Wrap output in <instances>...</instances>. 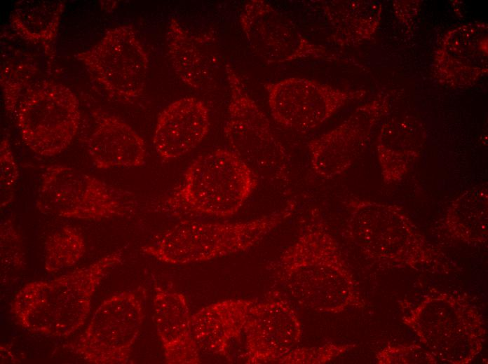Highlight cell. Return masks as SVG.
<instances>
[{"label": "cell", "instance_id": "6", "mask_svg": "<svg viewBox=\"0 0 488 364\" xmlns=\"http://www.w3.org/2000/svg\"><path fill=\"white\" fill-rule=\"evenodd\" d=\"M147 289L142 286L114 293L94 312L83 333L63 347L93 364H125L145 316Z\"/></svg>", "mask_w": 488, "mask_h": 364}, {"label": "cell", "instance_id": "10", "mask_svg": "<svg viewBox=\"0 0 488 364\" xmlns=\"http://www.w3.org/2000/svg\"><path fill=\"white\" fill-rule=\"evenodd\" d=\"M239 22L250 48L268 64L334 59L325 47L304 36L293 21L264 0L247 2Z\"/></svg>", "mask_w": 488, "mask_h": 364}, {"label": "cell", "instance_id": "20", "mask_svg": "<svg viewBox=\"0 0 488 364\" xmlns=\"http://www.w3.org/2000/svg\"><path fill=\"white\" fill-rule=\"evenodd\" d=\"M324 13L334 31L335 41L355 45L369 39L379 22L381 6L372 1H330Z\"/></svg>", "mask_w": 488, "mask_h": 364}, {"label": "cell", "instance_id": "22", "mask_svg": "<svg viewBox=\"0 0 488 364\" xmlns=\"http://www.w3.org/2000/svg\"><path fill=\"white\" fill-rule=\"evenodd\" d=\"M488 191L485 185L463 192L452 202L449 223L456 233L465 239H473L474 227L486 230Z\"/></svg>", "mask_w": 488, "mask_h": 364}, {"label": "cell", "instance_id": "19", "mask_svg": "<svg viewBox=\"0 0 488 364\" xmlns=\"http://www.w3.org/2000/svg\"><path fill=\"white\" fill-rule=\"evenodd\" d=\"M423 134V127L412 119H392L383 125L377 150L385 184L398 183L408 173L422 150Z\"/></svg>", "mask_w": 488, "mask_h": 364}, {"label": "cell", "instance_id": "8", "mask_svg": "<svg viewBox=\"0 0 488 364\" xmlns=\"http://www.w3.org/2000/svg\"><path fill=\"white\" fill-rule=\"evenodd\" d=\"M75 57L118 98L131 101L145 89L149 59L132 26L109 29L97 44Z\"/></svg>", "mask_w": 488, "mask_h": 364}, {"label": "cell", "instance_id": "13", "mask_svg": "<svg viewBox=\"0 0 488 364\" xmlns=\"http://www.w3.org/2000/svg\"><path fill=\"white\" fill-rule=\"evenodd\" d=\"M210 125L205 103L186 97L168 105L158 115L153 144L164 161L174 160L196 148L207 135Z\"/></svg>", "mask_w": 488, "mask_h": 364}, {"label": "cell", "instance_id": "18", "mask_svg": "<svg viewBox=\"0 0 488 364\" xmlns=\"http://www.w3.org/2000/svg\"><path fill=\"white\" fill-rule=\"evenodd\" d=\"M487 31L485 24L474 23L464 24L452 31L450 36L454 42L447 37L444 42L455 50L442 43L435 57V60L458 57V59L439 66V69L435 70L440 71L438 74L440 77L446 76L443 82L447 83L452 77L448 84L466 85L475 82L487 71Z\"/></svg>", "mask_w": 488, "mask_h": 364}, {"label": "cell", "instance_id": "15", "mask_svg": "<svg viewBox=\"0 0 488 364\" xmlns=\"http://www.w3.org/2000/svg\"><path fill=\"white\" fill-rule=\"evenodd\" d=\"M167 40L169 58L180 80L196 90L210 89L218 67L214 36L194 33L172 18Z\"/></svg>", "mask_w": 488, "mask_h": 364}, {"label": "cell", "instance_id": "2", "mask_svg": "<svg viewBox=\"0 0 488 364\" xmlns=\"http://www.w3.org/2000/svg\"><path fill=\"white\" fill-rule=\"evenodd\" d=\"M258 175L231 149L217 148L195 158L182 183L159 205L170 214L226 218L253 193Z\"/></svg>", "mask_w": 488, "mask_h": 364}, {"label": "cell", "instance_id": "16", "mask_svg": "<svg viewBox=\"0 0 488 364\" xmlns=\"http://www.w3.org/2000/svg\"><path fill=\"white\" fill-rule=\"evenodd\" d=\"M95 129L88 141V152L98 169L135 168L144 164V139L120 118L101 110L92 113Z\"/></svg>", "mask_w": 488, "mask_h": 364}, {"label": "cell", "instance_id": "25", "mask_svg": "<svg viewBox=\"0 0 488 364\" xmlns=\"http://www.w3.org/2000/svg\"><path fill=\"white\" fill-rule=\"evenodd\" d=\"M0 238L1 265L20 268L25 262L22 239L11 220L1 223Z\"/></svg>", "mask_w": 488, "mask_h": 364}, {"label": "cell", "instance_id": "3", "mask_svg": "<svg viewBox=\"0 0 488 364\" xmlns=\"http://www.w3.org/2000/svg\"><path fill=\"white\" fill-rule=\"evenodd\" d=\"M297 202L248 221H182L163 232L142 251L160 262L185 265L208 261L245 251L259 243L295 211Z\"/></svg>", "mask_w": 488, "mask_h": 364}, {"label": "cell", "instance_id": "24", "mask_svg": "<svg viewBox=\"0 0 488 364\" xmlns=\"http://www.w3.org/2000/svg\"><path fill=\"white\" fill-rule=\"evenodd\" d=\"M20 178L19 168L11 149L9 139L4 137L0 144V195L1 207L11 203Z\"/></svg>", "mask_w": 488, "mask_h": 364}, {"label": "cell", "instance_id": "17", "mask_svg": "<svg viewBox=\"0 0 488 364\" xmlns=\"http://www.w3.org/2000/svg\"><path fill=\"white\" fill-rule=\"evenodd\" d=\"M252 301L243 299L219 301L192 314V333L200 350L230 360V350L242 337L243 328Z\"/></svg>", "mask_w": 488, "mask_h": 364}, {"label": "cell", "instance_id": "1", "mask_svg": "<svg viewBox=\"0 0 488 364\" xmlns=\"http://www.w3.org/2000/svg\"><path fill=\"white\" fill-rule=\"evenodd\" d=\"M122 259L123 252L118 250L56 279L27 284L15 294L11 312L28 332L68 337L84 324L106 271Z\"/></svg>", "mask_w": 488, "mask_h": 364}, {"label": "cell", "instance_id": "7", "mask_svg": "<svg viewBox=\"0 0 488 364\" xmlns=\"http://www.w3.org/2000/svg\"><path fill=\"white\" fill-rule=\"evenodd\" d=\"M77 97L67 86L43 80L29 88L16 109L24 143L43 156L57 155L71 144L80 122Z\"/></svg>", "mask_w": 488, "mask_h": 364}, {"label": "cell", "instance_id": "14", "mask_svg": "<svg viewBox=\"0 0 488 364\" xmlns=\"http://www.w3.org/2000/svg\"><path fill=\"white\" fill-rule=\"evenodd\" d=\"M153 321L169 364L201 363L200 349L191 330L186 295L171 284L155 286Z\"/></svg>", "mask_w": 488, "mask_h": 364}, {"label": "cell", "instance_id": "12", "mask_svg": "<svg viewBox=\"0 0 488 364\" xmlns=\"http://www.w3.org/2000/svg\"><path fill=\"white\" fill-rule=\"evenodd\" d=\"M300 335L299 319L287 304L271 295L263 302L253 300L242 332L245 363H287Z\"/></svg>", "mask_w": 488, "mask_h": 364}, {"label": "cell", "instance_id": "21", "mask_svg": "<svg viewBox=\"0 0 488 364\" xmlns=\"http://www.w3.org/2000/svg\"><path fill=\"white\" fill-rule=\"evenodd\" d=\"M64 7L62 1H20L15 5L11 23L21 38L40 44L49 54Z\"/></svg>", "mask_w": 488, "mask_h": 364}, {"label": "cell", "instance_id": "11", "mask_svg": "<svg viewBox=\"0 0 488 364\" xmlns=\"http://www.w3.org/2000/svg\"><path fill=\"white\" fill-rule=\"evenodd\" d=\"M388 111L384 97L358 107L343 122L307 143L310 164L320 178L330 179L346 172L363 152L374 127Z\"/></svg>", "mask_w": 488, "mask_h": 364}, {"label": "cell", "instance_id": "4", "mask_svg": "<svg viewBox=\"0 0 488 364\" xmlns=\"http://www.w3.org/2000/svg\"><path fill=\"white\" fill-rule=\"evenodd\" d=\"M225 71L230 99L224 133L231 150L256 173L263 174L287 188L290 158L285 147L235 70L227 64Z\"/></svg>", "mask_w": 488, "mask_h": 364}, {"label": "cell", "instance_id": "5", "mask_svg": "<svg viewBox=\"0 0 488 364\" xmlns=\"http://www.w3.org/2000/svg\"><path fill=\"white\" fill-rule=\"evenodd\" d=\"M35 204L46 215L88 220L123 216L133 207L129 192L62 164L43 168Z\"/></svg>", "mask_w": 488, "mask_h": 364}, {"label": "cell", "instance_id": "9", "mask_svg": "<svg viewBox=\"0 0 488 364\" xmlns=\"http://www.w3.org/2000/svg\"><path fill=\"white\" fill-rule=\"evenodd\" d=\"M264 87L274 120L286 129L301 133L318 127L346 103L366 93L299 77L266 83Z\"/></svg>", "mask_w": 488, "mask_h": 364}, {"label": "cell", "instance_id": "23", "mask_svg": "<svg viewBox=\"0 0 488 364\" xmlns=\"http://www.w3.org/2000/svg\"><path fill=\"white\" fill-rule=\"evenodd\" d=\"M86 251L84 238L72 226H62L50 234L44 246V267L56 272L76 264Z\"/></svg>", "mask_w": 488, "mask_h": 364}]
</instances>
